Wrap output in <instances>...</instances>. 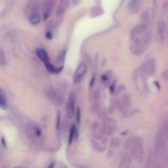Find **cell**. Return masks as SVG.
Instances as JSON below:
<instances>
[{
  "label": "cell",
  "mask_w": 168,
  "mask_h": 168,
  "mask_svg": "<svg viewBox=\"0 0 168 168\" xmlns=\"http://www.w3.org/2000/svg\"><path fill=\"white\" fill-rule=\"evenodd\" d=\"M101 79H102V80L103 81H106L107 80L108 78H107V76L102 75V76H101Z\"/></svg>",
  "instance_id": "cell-17"
},
{
  "label": "cell",
  "mask_w": 168,
  "mask_h": 168,
  "mask_svg": "<svg viewBox=\"0 0 168 168\" xmlns=\"http://www.w3.org/2000/svg\"><path fill=\"white\" fill-rule=\"evenodd\" d=\"M40 20H41V18L40 15H37V14H34V15H31L30 17V22L32 25H33L39 24L40 22Z\"/></svg>",
  "instance_id": "cell-7"
},
{
  "label": "cell",
  "mask_w": 168,
  "mask_h": 168,
  "mask_svg": "<svg viewBox=\"0 0 168 168\" xmlns=\"http://www.w3.org/2000/svg\"><path fill=\"white\" fill-rule=\"evenodd\" d=\"M36 53L40 59L44 63L45 67L51 64L49 56H48L47 53L45 50H44V49H38L36 51Z\"/></svg>",
  "instance_id": "cell-3"
},
{
  "label": "cell",
  "mask_w": 168,
  "mask_h": 168,
  "mask_svg": "<svg viewBox=\"0 0 168 168\" xmlns=\"http://www.w3.org/2000/svg\"><path fill=\"white\" fill-rule=\"evenodd\" d=\"M80 117H81V113H80V110L79 108L77 109L76 110V120L78 122V123H80Z\"/></svg>",
  "instance_id": "cell-12"
},
{
  "label": "cell",
  "mask_w": 168,
  "mask_h": 168,
  "mask_svg": "<svg viewBox=\"0 0 168 168\" xmlns=\"http://www.w3.org/2000/svg\"><path fill=\"white\" fill-rule=\"evenodd\" d=\"M154 84H155L156 85V87L158 89H160V84L158 83L157 82V81H155V82H154Z\"/></svg>",
  "instance_id": "cell-19"
},
{
  "label": "cell",
  "mask_w": 168,
  "mask_h": 168,
  "mask_svg": "<svg viewBox=\"0 0 168 168\" xmlns=\"http://www.w3.org/2000/svg\"><path fill=\"white\" fill-rule=\"evenodd\" d=\"M165 25L164 23L162 20L159 21L158 25V36H159L160 40H164V34H165Z\"/></svg>",
  "instance_id": "cell-4"
},
{
  "label": "cell",
  "mask_w": 168,
  "mask_h": 168,
  "mask_svg": "<svg viewBox=\"0 0 168 168\" xmlns=\"http://www.w3.org/2000/svg\"><path fill=\"white\" fill-rule=\"evenodd\" d=\"M55 163H51V164L49 165V167H48L47 168H55Z\"/></svg>",
  "instance_id": "cell-18"
},
{
  "label": "cell",
  "mask_w": 168,
  "mask_h": 168,
  "mask_svg": "<svg viewBox=\"0 0 168 168\" xmlns=\"http://www.w3.org/2000/svg\"><path fill=\"white\" fill-rule=\"evenodd\" d=\"M1 144H2V145H3L5 148L7 147L6 140H5V139L4 137H2L1 138Z\"/></svg>",
  "instance_id": "cell-15"
},
{
  "label": "cell",
  "mask_w": 168,
  "mask_h": 168,
  "mask_svg": "<svg viewBox=\"0 0 168 168\" xmlns=\"http://www.w3.org/2000/svg\"><path fill=\"white\" fill-rule=\"evenodd\" d=\"M15 168H23V167H16Z\"/></svg>",
  "instance_id": "cell-20"
},
{
  "label": "cell",
  "mask_w": 168,
  "mask_h": 168,
  "mask_svg": "<svg viewBox=\"0 0 168 168\" xmlns=\"http://www.w3.org/2000/svg\"><path fill=\"white\" fill-rule=\"evenodd\" d=\"M95 80V75H93V78L92 79V80H91V83H90V86H91V87H92V86L93 85V84H94Z\"/></svg>",
  "instance_id": "cell-16"
},
{
  "label": "cell",
  "mask_w": 168,
  "mask_h": 168,
  "mask_svg": "<svg viewBox=\"0 0 168 168\" xmlns=\"http://www.w3.org/2000/svg\"><path fill=\"white\" fill-rule=\"evenodd\" d=\"M7 59L6 55L3 49L0 47V64L2 66H5L6 64Z\"/></svg>",
  "instance_id": "cell-8"
},
{
  "label": "cell",
  "mask_w": 168,
  "mask_h": 168,
  "mask_svg": "<svg viewBox=\"0 0 168 168\" xmlns=\"http://www.w3.org/2000/svg\"><path fill=\"white\" fill-rule=\"evenodd\" d=\"M65 55H66V51H63L61 52V53L60 54L59 56V61L60 62H62L64 61V58H65Z\"/></svg>",
  "instance_id": "cell-10"
},
{
  "label": "cell",
  "mask_w": 168,
  "mask_h": 168,
  "mask_svg": "<svg viewBox=\"0 0 168 168\" xmlns=\"http://www.w3.org/2000/svg\"><path fill=\"white\" fill-rule=\"evenodd\" d=\"M32 131L33 135L37 137H40L42 135V131L39 126H32Z\"/></svg>",
  "instance_id": "cell-6"
},
{
  "label": "cell",
  "mask_w": 168,
  "mask_h": 168,
  "mask_svg": "<svg viewBox=\"0 0 168 168\" xmlns=\"http://www.w3.org/2000/svg\"><path fill=\"white\" fill-rule=\"evenodd\" d=\"M0 108L4 110H5L8 108V103H7L6 99L0 97Z\"/></svg>",
  "instance_id": "cell-9"
},
{
  "label": "cell",
  "mask_w": 168,
  "mask_h": 168,
  "mask_svg": "<svg viewBox=\"0 0 168 168\" xmlns=\"http://www.w3.org/2000/svg\"><path fill=\"white\" fill-rule=\"evenodd\" d=\"M75 104H76V95L74 93H71L68 97L67 102L66 112L70 117H73L75 114Z\"/></svg>",
  "instance_id": "cell-1"
},
{
  "label": "cell",
  "mask_w": 168,
  "mask_h": 168,
  "mask_svg": "<svg viewBox=\"0 0 168 168\" xmlns=\"http://www.w3.org/2000/svg\"><path fill=\"white\" fill-rule=\"evenodd\" d=\"M87 72V67L84 63H81L77 68L75 73L74 74V82L78 83L83 78L85 74Z\"/></svg>",
  "instance_id": "cell-2"
},
{
  "label": "cell",
  "mask_w": 168,
  "mask_h": 168,
  "mask_svg": "<svg viewBox=\"0 0 168 168\" xmlns=\"http://www.w3.org/2000/svg\"><path fill=\"white\" fill-rule=\"evenodd\" d=\"M60 126H61V113H60V112H59L58 115H57V124H56L57 129H58V130L60 129Z\"/></svg>",
  "instance_id": "cell-11"
},
{
  "label": "cell",
  "mask_w": 168,
  "mask_h": 168,
  "mask_svg": "<svg viewBox=\"0 0 168 168\" xmlns=\"http://www.w3.org/2000/svg\"><path fill=\"white\" fill-rule=\"evenodd\" d=\"M0 97H2V98H4V99H6L5 93L3 89H1V88H0Z\"/></svg>",
  "instance_id": "cell-13"
},
{
  "label": "cell",
  "mask_w": 168,
  "mask_h": 168,
  "mask_svg": "<svg viewBox=\"0 0 168 168\" xmlns=\"http://www.w3.org/2000/svg\"><path fill=\"white\" fill-rule=\"evenodd\" d=\"M77 132V128L75 125H72L71 126L70 129V133H69V137H68V144L70 145L73 142L74 137H75L76 134Z\"/></svg>",
  "instance_id": "cell-5"
},
{
  "label": "cell",
  "mask_w": 168,
  "mask_h": 168,
  "mask_svg": "<svg viewBox=\"0 0 168 168\" xmlns=\"http://www.w3.org/2000/svg\"><path fill=\"white\" fill-rule=\"evenodd\" d=\"M46 37L48 38L49 40H51L53 38V33L51 32V31H49L46 33Z\"/></svg>",
  "instance_id": "cell-14"
}]
</instances>
